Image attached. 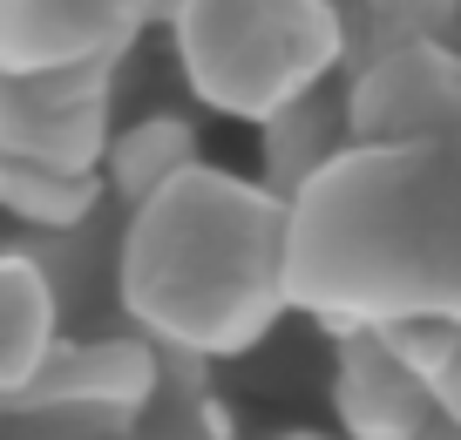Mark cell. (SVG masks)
<instances>
[{
    "label": "cell",
    "mask_w": 461,
    "mask_h": 440,
    "mask_svg": "<svg viewBox=\"0 0 461 440\" xmlns=\"http://www.w3.org/2000/svg\"><path fill=\"white\" fill-rule=\"evenodd\" d=\"M122 299L143 326L197 353H238L278 319L285 197L230 170L184 163L136 197L122 238Z\"/></svg>",
    "instance_id": "cell-1"
},
{
    "label": "cell",
    "mask_w": 461,
    "mask_h": 440,
    "mask_svg": "<svg viewBox=\"0 0 461 440\" xmlns=\"http://www.w3.org/2000/svg\"><path fill=\"white\" fill-rule=\"evenodd\" d=\"M176 55L211 109L265 122L332 68L339 14L326 0H184Z\"/></svg>",
    "instance_id": "cell-2"
},
{
    "label": "cell",
    "mask_w": 461,
    "mask_h": 440,
    "mask_svg": "<svg viewBox=\"0 0 461 440\" xmlns=\"http://www.w3.org/2000/svg\"><path fill=\"white\" fill-rule=\"evenodd\" d=\"M346 122L366 142H461V61L441 48H393L360 75Z\"/></svg>",
    "instance_id": "cell-3"
},
{
    "label": "cell",
    "mask_w": 461,
    "mask_h": 440,
    "mask_svg": "<svg viewBox=\"0 0 461 440\" xmlns=\"http://www.w3.org/2000/svg\"><path fill=\"white\" fill-rule=\"evenodd\" d=\"M0 88V149L61 176H88V163L102 157V68H82L75 95H55V68L7 75Z\"/></svg>",
    "instance_id": "cell-4"
},
{
    "label": "cell",
    "mask_w": 461,
    "mask_h": 440,
    "mask_svg": "<svg viewBox=\"0 0 461 440\" xmlns=\"http://www.w3.org/2000/svg\"><path fill=\"white\" fill-rule=\"evenodd\" d=\"M434 380H420L380 326H353L332 366V413L353 440H414L434 420Z\"/></svg>",
    "instance_id": "cell-5"
},
{
    "label": "cell",
    "mask_w": 461,
    "mask_h": 440,
    "mask_svg": "<svg viewBox=\"0 0 461 440\" xmlns=\"http://www.w3.org/2000/svg\"><path fill=\"white\" fill-rule=\"evenodd\" d=\"M143 0H0V68H68L130 34Z\"/></svg>",
    "instance_id": "cell-6"
},
{
    "label": "cell",
    "mask_w": 461,
    "mask_h": 440,
    "mask_svg": "<svg viewBox=\"0 0 461 440\" xmlns=\"http://www.w3.org/2000/svg\"><path fill=\"white\" fill-rule=\"evenodd\" d=\"M48 346H55V292H48L34 257L0 251V393L41 380Z\"/></svg>",
    "instance_id": "cell-7"
},
{
    "label": "cell",
    "mask_w": 461,
    "mask_h": 440,
    "mask_svg": "<svg viewBox=\"0 0 461 440\" xmlns=\"http://www.w3.org/2000/svg\"><path fill=\"white\" fill-rule=\"evenodd\" d=\"M88 176H61L48 163H28V157H7L0 149V203L14 217H34V224H75L88 211Z\"/></svg>",
    "instance_id": "cell-8"
},
{
    "label": "cell",
    "mask_w": 461,
    "mask_h": 440,
    "mask_svg": "<svg viewBox=\"0 0 461 440\" xmlns=\"http://www.w3.org/2000/svg\"><path fill=\"white\" fill-rule=\"evenodd\" d=\"M109 163H115V184L130 190V197H149L163 176H176L190 163V129L176 122V115H149L130 136L109 142Z\"/></svg>",
    "instance_id": "cell-9"
},
{
    "label": "cell",
    "mask_w": 461,
    "mask_h": 440,
    "mask_svg": "<svg viewBox=\"0 0 461 440\" xmlns=\"http://www.w3.org/2000/svg\"><path fill=\"white\" fill-rule=\"evenodd\" d=\"M414 440H461V420H428Z\"/></svg>",
    "instance_id": "cell-10"
},
{
    "label": "cell",
    "mask_w": 461,
    "mask_h": 440,
    "mask_svg": "<svg viewBox=\"0 0 461 440\" xmlns=\"http://www.w3.org/2000/svg\"><path fill=\"white\" fill-rule=\"evenodd\" d=\"M278 440H332V434H278Z\"/></svg>",
    "instance_id": "cell-11"
}]
</instances>
